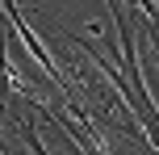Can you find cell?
Masks as SVG:
<instances>
[{"mask_svg":"<svg viewBox=\"0 0 159 155\" xmlns=\"http://www.w3.org/2000/svg\"><path fill=\"white\" fill-rule=\"evenodd\" d=\"M4 8H8V25H13V34H17V38L25 42V46H30V55L38 59V67H42V71H46V80L55 84L59 92H67V84H63V75H59V63H55V59L46 55V46H42V42H38V34H34L30 25H25V17H21V8H17V0H4Z\"/></svg>","mask_w":159,"mask_h":155,"instance_id":"1","label":"cell"}]
</instances>
